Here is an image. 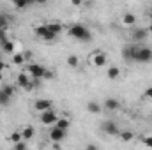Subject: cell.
<instances>
[{
	"instance_id": "1",
	"label": "cell",
	"mask_w": 152,
	"mask_h": 150,
	"mask_svg": "<svg viewBox=\"0 0 152 150\" xmlns=\"http://www.w3.org/2000/svg\"><path fill=\"white\" fill-rule=\"evenodd\" d=\"M69 36H71V37H75V39H78V41H83V42L92 39L90 32H88L83 25H80V23H75V25L69 28Z\"/></svg>"
},
{
	"instance_id": "2",
	"label": "cell",
	"mask_w": 152,
	"mask_h": 150,
	"mask_svg": "<svg viewBox=\"0 0 152 150\" xmlns=\"http://www.w3.org/2000/svg\"><path fill=\"white\" fill-rule=\"evenodd\" d=\"M44 71H46V69H44L41 64H37V62H30V64L27 66V73L32 76L34 79H41L42 74H44Z\"/></svg>"
},
{
	"instance_id": "3",
	"label": "cell",
	"mask_w": 152,
	"mask_h": 150,
	"mask_svg": "<svg viewBox=\"0 0 152 150\" xmlns=\"http://www.w3.org/2000/svg\"><path fill=\"white\" fill-rule=\"evenodd\" d=\"M136 51H138V46H134V44L124 46V48H122V57H124V60H127V62H136Z\"/></svg>"
},
{
	"instance_id": "4",
	"label": "cell",
	"mask_w": 152,
	"mask_h": 150,
	"mask_svg": "<svg viewBox=\"0 0 152 150\" xmlns=\"http://www.w3.org/2000/svg\"><path fill=\"white\" fill-rule=\"evenodd\" d=\"M57 120H58V115L53 111V108L41 113V124H44V125H55Z\"/></svg>"
},
{
	"instance_id": "5",
	"label": "cell",
	"mask_w": 152,
	"mask_h": 150,
	"mask_svg": "<svg viewBox=\"0 0 152 150\" xmlns=\"http://www.w3.org/2000/svg\"><path fill=\"white\" fill-rule=\"evenodd\" d=\"M136 62H142V64H149L152 62V50L151 48H138L136 51Z\"/></svg>"
},
{
	"instance_id": "6",
	"label": "cell",
	"mask_w": 152,
	"mask_h": 150,
	"mask_svg": "<svg viewBox=\"0 0 152 150\" xmlns=\"http://www.w3.org/2000/svg\"><path fill=\"white\" fill-rule=\"evenodd\" d=\"M66 129H60V127H57V125H53V129L50 131V134H48V138L51 140V141H62L64 138H66Z\"/></svg>"
},
{
	"instance_id": "7",
	"label": "cell",
	"mask_w": 152,
	"mask_h": 150,
	"mask_svg": "<svg viewBox=\"0 0 152 150\" xmlns=\"http://www.w3.org/2000/svg\"><path fill=\"white\" fill-rule=\"evenodd\" d=\"M101 129L106 133V134H112V136H115V134H118V125L115 124L113 120H104L103 124H101Z\"/></svg>"
},
{
	"instance_id": "8",
	"label": "cell",
	"mask_w": 152,
	"mask_h": 150,
	"mask_svg": "<svg viewBox=\"0 0 152 150\" xmlns=\"http://www.w3.org/2000/svg\"><path fill=\"white\" fill-rule=\"evenodd\" d=\"M51 108H53V101H50V99H37L34 103V110L39 113L46 111V110H51Z\"/></svg>"
},
{
	"instance_id": "9",
	"label": "cell",
	"mask_w": 152,
	"mask_h": 150,
	"mask_svg": "<svg viewBox=\"0 0 152 150\" xmlns=\"http://www.w3.org/2000/svg\"><path fill=\"white\" fill-rule=\"evenodd\" d=\"M106 53H103L101 50H96V53H94V57H92V64L96 66V67H103V66H106Z\"/></svg>"
},
{
	"instance_id": "10",
	"label": "cell",
	"mask_w": 152,
	"mask_h": 150,
	"mask_svg": "<svg viewBox=\"0 0 152 150\" xmlns=\"http://www.w3.org/2000/svg\"><path fill=\"white\" fill-rule=\"evenodd\" d=\"M147 36H149L147 28H138L136 25L133 27V32H131V39L133 41H143V39H147Z\"/></svg>"
},
{
	"instance_id": "11",
	"label": "cell",
	"mask_w": 152,
	"mask_h": 150,
	"mask_svg": "<svg viewBox=\"0 0 152 150\" xmlns=\"http://www.w3.org/2000/svg\"><path fill=\"white\" fill-rule=\"evenodd\" d=\"M103 108L108 110V111H115V110L120 108V101H118V99H113V97H110V99L104 101V106H103Z\"/></svg>"
},
{
	"instance_id": "12",
	"label": "cell",
	"mask_w": 152,
	"mask_h": 150,
	"mask_svg": "<svg viewBox=\"0 0 152 150\" xmlns=\"http://www.w3.org/2000/svg\"><path fill=\"white\" fill-rule=\"evenodd\" d=\"M122 23H124V27H134L136 25V16L133 12H126L124 18H122Z\"/></svg>"
},
{
	"instance_id": "13",
	"label": "cell",
	"mask_w": 152,
	"mask_h": 150,
	"mask_svg": "<svg viewBox=\"0 0 152 150\" xmlns=\"http://www.w3.org/2000/svg\"><path fill=\"white\" fill-rule=\"evenodd\" d=\"M46 27H48V30H51L53 34H62V30H64V25L62 23H58V21H50V23H46Z\"/></svg>"
},
{
	"instance_id": "14",
	"label": "cell",
	"mask_w": 152,
	"mask_h": 150,
	"mask_svg": "<svg viewBox=\"0 0 152 150\" xmlns=\"http://www.w3.org/2000/svg\"><path fill=\"white\" fill-rule=\"evenodd\" d=\"M30 79H32V76L28 74V73H20L18 74V85L21 88H27V85L30 83Z\"/></svg>"
},
{
	"instance_id": "15",
	"label": "cell",
	"mask_w": 152,
	"mask_h": 150,
	"mask_svg": "<svg viewBox=\"0 0 152 150\" xmlns=\"http://www.w3.org/2000/svg\"><path fill=\"white\" fill-rule=\"evenodd\" d=\"M21 134H23V140H32L36 136V129L32 125H27V127L21 129Z\"/></svg>"
},
{
	"instance_id": "16",
	"label": "cell",
	"mask_w": 152,
	"mask_h": 150,
	"mask_svg": "<svg viewBox=\"0 0 152 150\" xmlns=\"http://www.w3.org/2000/svg\"><path fill=\"white\" fill-rule=\"evenodd\" d=\"M106 76H108V79H118L120 78V69L117 66H112V67H108Z\"/></svg>"
},
{
	"instance_id": "17",
	"label": "cell",
	"mask_w": 152,
	"mask_h": 150,
	"mask_svg": "<svg viewBox=\"0 0 152 150\" xmlns=\"http://www.w3.org/2000/svg\"><path fill=\"white\" fill-rule=\"evenodd\" d=\"M34 32H36V36L41 39L46 37V34H48V27H46V23H42V25H37L36 28H34Z\"/></svg>"
},
{
	"instance_id": "18",
	"label": "cell",
	"mask_w": 152,
	"mask_h": 150,
	"mask_svg": "<svg viewBox=\"0 0 152 150\" xmlns=\"http://www.w3.org/2000/svg\"><path fill=\"white\" fill-rule=\"evenodd\" d=\"M0 46H2V51H5V53H9V55H12V53H14V42H12V41H9V39H7V41H5V42H2Z\"/></svg>"
},
{
	"instance_id": "19",
	"label": "cell",
	"mask_w": 152,
	"mask_h": 150,
	"mask_svg": "<svg viewBox=\"0 0 152 150\" xmlns=\"http://www.w3.org/2000/svg\"><path fill=\"white\" fill-rule=\"evenodd\" d=\"M27 60H25V55L23 53H12V64L14 66H23Z\"/></svg>"
},
{
	"instance_id": "20",
	"label": "cell",
	"mask_w": 152,
	"mask_h": 150,
	"mask_svg": "<svg viewBox=\"0 0 152 150\" xmlns=\"http://www.w3.org/2000/svg\"><path fill=\"white\" fill-rule=\"evenodd\" d=\"M9 21H11V18H9V14H5V12H0V28H9Z\"/></svg>"
},
{
	"instance_id": "21",
	"label": "cell",
	"mask_w": 152,
	"mask_h": 150,
	"mask_svg": "<svg viewBox=\"0 0 152 150\" xmlns=\"http://www.w3.org/2000/svg\"><path fill=\"white\" fill-rule=\"evenodd\" d=\"M118 136H120L122 141H131L134 138V133H131V131H118Z\"/></svg>"
},
{
	"instance_id": "22",
	"label": "cell",
	"mask_w": 152,
	"mask_h": 150,
	"mask_svg": "<svg viewBox=\"0 0 152 150\" xmlns=\"http://www.w3.org/2000/svg\"><path fill=\"white\" fill-rule=\"evenodd\" d=\"M67 66H69L71 69H76V67L80 66V58H78L76 55H69V57H67Z\"/></svg>"
},
{
	"instance_id": "23",
	"label": "cell",
	"mask_w": 152,
	"mask_h": 150,
	"mask_svg": "<svg viewBox=\"0 0 152 150\" xmlns=\"http://www.w3.org/2000/svg\"><path fill=\"white\" fill-rule=\"evenodd\" d=\"M87 110H88L90 113H101L103 108H101V104H99V103H94V101H92V103H88V104H87Z\"/></svg>"
},
{
	"instance_id": "24",
	"label": "cell",
	"mask_w": 152,
	"mask_h": 150,
	"mask_svg": "<svg viewBox=\"0 0 152 150\" xmlns=\"http://www.w3.org/2000/svg\"><path fill=\"white\" fill-rule=\"evenodd\" d=\"M9 103H11V97H9V95L0 88V106H7Z\"/></svg>"
},
{
	"instance_id": "25",
	"label": "cell",
	"mask_w": 152,
	"mask_h": 150,
	"mask_svg": "<svg viewBox=\"0 0 152 150\" xmlns=\"http://www.w3.org/2000/svg\"><path fill=\"white\" fill-rule=\"evenodd\" d=\"M69 124H71V122H69L67 118H58V120L55 122V125H57V127H60V129H66V131H67Z\"/></svg>"
},
{
	"instance_id": "26",
	"label": "cell",
	"mask_w": 152,
	"mask_h": 150,
	"mask_svg": "<svg viewBox=\"0 0 152 150\" xmlns=\"http://www.w3.org/2000/svg\"><path fill=\"white\" fill-rule=\"evenodd\" d=\"M21 140H23L21 131H14V133L11 134V141H12V143H18V141H21Z\"/></svg>"
},
{
	"instance_id": "27",
	"label": "cell",
	"mask_w": 152,
	"mask_h": 150,
	"mask_svg": "<svg viewBox=\"0 0 152 150\" xmlns=\"http://www.w3.org/2000/svg\"><path fill=\"white\" fill-rule=\"evenodd\" d=\"M2 90H4L9 97H12V95H14V92H16V88H14L12 85H4V87H2Z\"/></svg>"
},
{
	"instance_id": "28",
	"label": "cell",
	"mask_w": 152,
	"mask_h": 150,
	"mask_svg": "<svg viewBox=\"0 0 152 150\" xmlns=\"http://www.w3.org/2000/svg\"><path fill=\"white\" fill-rule=\"evenodd\" d=\"M12 5H14L16 9H25L28 4H27V0H12Z\"/></svg>"
},
{
	"instance_id": "29",
	"label": "cell",
	"mask_w": 152,
	"mask_h": 150,
	"mask_svg": "<svg viewBox=\"0 0 152 150\" xmlns=\"http://www.w3.org/2000/svg\"><path fill=\"white\" fill-rule=\"evenodd\" d=\"M27 147H28V145H27L23 140H21V141H18V143H14V149H16V150H25Z\"/></svg>"
},
{
	"instance_id": "30",
	"label": "cell",
	"mask_w": 152,
	"mask_h": 150,
	"mask_svg": "<svg viewBox=\"0 0 152 150\" xmlns=\"http://www.w3.org/2000/svg\"><path fill=\"white\" fill-rule=\"evenodd\" d=\"M7 41V30L5 28H0V44Z\"/></svg>"
},
{
	"instance_id": "31",
	"label": "cell",
	"mask_w": 152,
	"mask_h": 150,
	"mask_svg": "<svg viewBox=\"0 0 152 150\" xmlns=\"http://www.w3.org/2000/svg\"><path fill=\"white\" fill-rule=\"evenodd\" d=\"M23 55H25V60H32V58H34V53H32L30 50H25Z\"/></svg>"
},
{
	"instance_id": "32",
	"label": "cell",
	"mask_w": 152,
	"mask_h": 150,
	"mask_svg": "<svg viewBox=\"0 0 152 150\" xmlns=\"http://www.w3.org/2000/svg\"><path fill=\"white\" fill-rule=\"evenodd\" d=\"M142 141H143V145H147V147H151V149H152V136H147V138H143Z\"/></svg>"
},
{
	"instance_id": "33",
	"label": "cell",
	"mask_w": 152,
	"mask_h": 150,
	"mask_svg": "<svg viewBox=\"0 0 152 150\" xmlns=\"http://www.w3.org/2000/svg\"><path fill=\"white\" fill-rule=\"evenodd\" d=\"M143 95H145L147 99H152V87H149V88H145V92H143Z\"/></svg>"
},
{
	"instance_id": "34",
	"label": "cell",
	"mask_w": 152,
	"mask_h": 150,
	"mask_svg": "<svg viewBox=\"0 0 152 150\" xmlns=\"http://www.w3.org/2000/svg\"><path fill=\"white\" fill-rule=\"evenodd\" d=\"M42 78H44V79H51V78H53V73L46 69V71H44V74H42Z\"/></svg>"
},
{
	"instance_id": "35",
	"label": "cell",
	"mask_w": 152,
	"mask_h": 150,
	"mask_svg": "<svg viewBox=\"0 0 152 150\" xmlns=\"http://www.w3.org/2000/svg\"><path fill=\"white\" fill-rule=\"evenodd\" d=\"M5 67H7V66H5V62H4V60H0V73H4V71H5Z\"/></svg>"
},
{
	"instance_id": "36",
	"label": "cell",
	"mask_w": 152,
	"mask_h": 150,
	"mask_svg": "<svg viewBox=\"0 0 152 150\" xmlns=\"http://www.w3.org/2000/svg\"><path fill=\"white\" fill-rule=\"evenodd\" d=\"M73 5H81V0H71Z\"/></svg>"
},
{
	"instance_id": "37",
	"label": "cell",
	"mask_w": 152,
	"mask_h": 150,
	"mask_svg": "<svg viewBox=\"0 0 152 150\" xmlns=\"http://www.w3.org/2000/svg\"><path fill=\"white\" fill-rule=\"evenodd\" d=\"M36 4H48V0H36Z\"/></svg>"
},
{
	"instance_id": "38",
	"label": "cell",
	"mask_w": 152,
	"mask_h": 150,
	"mask_svg": "<svg viewBox=\"0 0 152 150\" xmlns=\"http://www.w3.org/2000/svg\"><path fill=\"white\" fill-rule=\"evenodd\" d=\"M149 32H152V21H151V25H149V28H147Z\"/></svg>"
},
{
	"instance_id": "39",
	"label": "cell",
	"mask_w": 152,
	"mask_h": 150,
	"mask_svg": "<svg viewBox=\"0 0 152 150\" xmlns=\"http://www.w3.org/2000/svg\"><path fill=\"white\" fill-rule=\"evenodd\" d=\"M2 79H4V73H0V81H2Z\"/></svg>"
},
{
	"instance_id": "40",
	"label": "cell",
	"mask_w": 152,
	"mask_h": 150,
	"mask_svg": "<svg viewBox=\"0 0 152 150\" xmlns=\"http://www.w3.org/2000/svg\"><path fill=\"white\" fill-rule=\"evenodd\" d=\"M151 20H152V12H151Z\"/></svg>"
},
{
	"instance_id": "41",
	"label": "cell",
	"mask_w": 152,
	"mask_h": 150,
	"mask_svg": "<svg viewBox=\"0 0 152 150\" xmlns=\"http://www.w3.org/2000/svg\"><path fill=\"white\" fill-rule=\"evenodd\" d=\"M0 60H2V57H0Z\"/></svg>"
}]
</instances>
